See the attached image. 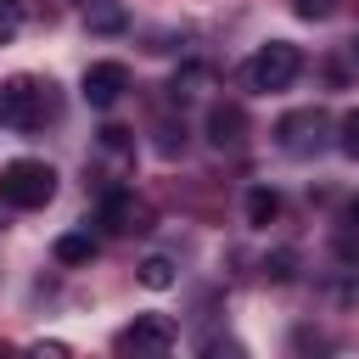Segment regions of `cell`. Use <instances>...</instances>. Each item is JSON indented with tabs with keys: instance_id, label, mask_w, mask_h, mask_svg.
I'll use <instances>...</instances> for the list:
<instances>
[{
	"instance_id": "10",
	"label": "cell",
	"mask_w": 359,
	"mask_h": 359,
	"mask_svg": "<svg viewBox=\"0 0 359 359\" xmlns=\"http://www.w3.org/2000/svg\"><path fill=\"white\" fill-rule=\"evenodd\" d=\"M90 258H95V241L84 230H73V236L56 241V264H90Z\"/></svg>"
},
{
	"instance_id": "12",
	"label": "cell",
	"mask_w": 359,
	"mask_h": 359,
	"mask_svg": "<svg viewBox=\"0 0 359 359\" xmlns=\"http://www.w3.org/2000/svg\"><path fill=\"white\" fill-rule=\"evenodd\" d=\"M292 269H297V252H292V247H280V252L264 258V275H269V280H292Z\"/></svg>"
},
{
	"instance_id": "3",
	"label": "cell",
	"mask_w": 359,
	"mask_h": 359,
	"mask_svg": "<svg viewBox=\"0 0 359 359\" xmlns=\"http://www.w3.org/2000/svg\"><path fill=\"white\" fill-rule=\"evenodd\" d=\"M45 118H50V95H45L39 79L22 73V79H6V84H0V123H6V129H22V135H28V129H39Z\"/></svg>"
},
{
	"instance_id": "2",
	"label": "cell",
	"mask_w": 359,
	"mask_h": 359,
	"mask_svg": "<svg viewBox=\"0 0 359 359\" xmlns=\"http://www.w3.org/2000/svg\"><path fill=\"white\" fill-rule=\"evenodd\" d=\"M56 196V168L39 157H17L0 168V202L6 208H45Z\"/></svg>"
},
{
	"instance_id": "1",
	"label": "cell",
	"mask_w": 359,
	"mask_h": 359,
	"mask_svg": "<svg viewBox=\"0 0 359 359\" xmlns=\"http://www.w3.org/2000/svg\"><path fill=\"white\" fill-rule=\"evenodd\" d=\"M297 73H303V50H297L292 39H269V45H258V50L247 56V67H241L247 90H258V95L292 90V79H297Z\"/></svg>"
},
{
	"instance_id": "13",
	"label": "cell",
	"mask_w": 359,
	"mask_h": 359,
	"mask_svg": "<svg viewBox=\"0 0 359 359\" xmlns=\"http://www.w3.org/2000/svg\"><path fill=\"white\" fill-rule=\"evenodd\" d=\"M337 146H342L348 157H359V107L342 112V123H337Z\"/></svg>"
},
{
	"instance_id": "14",
	"label": "cell",
	"mask_w": 359,
	"mask_h": 359,
	"mask_svg": "<svg viewBox=\"0 0 359 359\" xmlns=\"http://www.w3.org/2000/svg\"><path fill=\"white\" fill-rule=\"evenodd\" d=\"M90 28H95V34H118V28H123V11H118V6H90Z\"/></svg>"
},
{
	"instance_id": "6",
	"label": "cell",
	"mask_w": 359,
	"mask_h": 359,
	"mask_svg": "<svg viewBox=\"0 0 359 359\" xmlns=\"http://www.w3.org/2000/svg\"><path fill=\"white\" fill-rule=\"evenodd\" d=\"M320 135H325V118H320V107L286 112V118L275 123V140H280V151H292V157H309V151L320 146Z\"/></svg>"
},
{
	"instance_id": "8",
	"label": "cell",
	"mask_w": 359,
	"mask_h": 359,
	"mask_svg": "<svg viewBox=\"0 0 359 359\" xmlns=\"http://www.w3.org/2000/svg\"><path fill=\"white\" fill-rule=\"evenodd\" d=\"M275 219H280V196H275L269 185H252V191H247V224H252V230H269Z\"/></svg>"
},
{
	"instance_id": "5",
	"label": "cell",
	"mask_w": 359,
	"mask_h": 359,
	"mask_svg": "<svg viewBox=\"0 0 359 359\" xmlns=\"http://www.w3.org/2000/svg\"><path fill=\"white\" fill-rule=\"evenodd\" d=\"M123 90H129V67H123V62H90V67H84V101H90L95 112L118 107Z\"/></svg>"
},
{
	"instance_id": "7",
	"label": "cell",
	"mask_w": 359,
	"mask_h": 359,
	"mask_svg": "<svg viewBox=\"0 0 359 359\" xmlns=\"http://www.w3.org/2000/svg\"><path fill=\"white\" fill-rule=\"evenodd\" d=\"M241 135H247V112H241L236 101H219V107L208 112V140L224 151V146H241Z\"/></svg>"
},
{
	"instance_id": "9",
	"label": "cell",
	"mask_w": 359,
	"mask_h": 359,
	"mask_svg": "<svg viewBox=\"0 0 359 359\" xmlns=\"http://www.w3.org/2000/svg\"><path fill=\"white\" fill-rule=\"evenodd\" d=\"M135 213H140V208H135L123 191H112V196H107V208H101V219H107L112 230H146V224H135Z\"/></svg>"
},
{
	"instance_id": "11",
	"label": "cell",
	"mask_w": 359,
	"mask_h": 359,
	"mask_svg": "<svg viewBox=\"0 0 359 359\" xmlns=\"http://www.w3.org/2000/svg\"><path fill=\"white\" fill-rule=\"evenodd\" d=\"M140 286L168 292V286H174V264H168V258H146V264H140Z\"/></svg>"
},
{
	"instance_id": "4",
	"label": "cell",
	"mask_w": 359,
	"mask_h": 359,
	"mask_svg": "<svg viewBox=\"0 0 359 359\" xmlns=\"http://www.w3.org/2000/svg\"><path fill=\"white\" fill-rule=\"evenodd\" d=\"M112 348L118 353H168L174 348V325L163 314H135V325H123Z\"/></svg>"
},
{
	"instance_id": "16",
	"label": "cell",
	"mask_w": 359,
	"mask_h": 359,
	"mask_svg": "<svg viewBox=\"0 0 359 359\" xmlns=\"http://www.w3.org/2000/svg\"><path fill=\"white\" fill-rule=\"evenodd\" d=\"M17 28H22V6L17 0H0V45L17 39Z\"/></svg>"
},
{
	"instance_id": "15",
	"label": "cell",
	"mask_w": 359,
	"mask_h": 359,
	"mask_svg": "<svg viewBox=\"0 0 359 359\" xmlns=\"http://www.w3.org/2000/svg\"><path fill=\"white\" fill-rule=\"evenodd\" d=\"M292 11H297L303 22H325V17L337 11V0H292Z\"/></svg>"
}]
</instances>
